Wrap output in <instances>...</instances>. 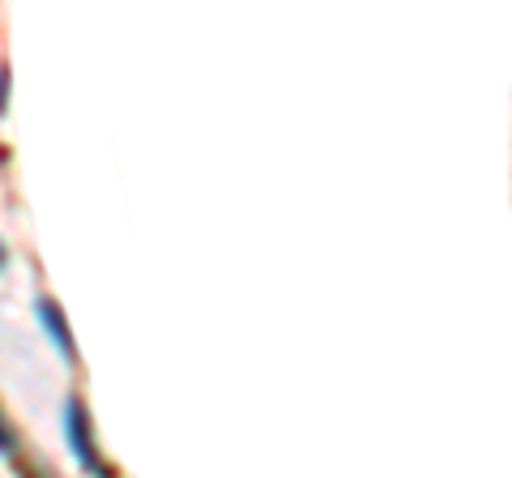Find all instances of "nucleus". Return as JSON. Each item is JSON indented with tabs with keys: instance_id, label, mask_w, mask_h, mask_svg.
Segmentation results:
<instances>
[{
	"instance_id": "f257e3e1",
	"label": "nucleus",
	"mask_w": 512,
	"mask_h": 478,
	"mask_svg": "<svg viewBox=\"0 0 512 478\" xmlns=\"http://www.w3.org/2000/svg\"><path fill=\"white\" fill-rule=\"evenodd\" d=\"M64 436H69V444H73V457L82 461V466H86L94 478H111L107 466L99 461V449H94V432H90V419H86V410H82V402H77V397H69V402H64Z\"/></svg>"
},
{
	"instance_id": "f03ea898",
	"label": "nucleus",
	"mask_w": 512,
	"mask_h": 478,
	"mask_svg": "<svg viewBox=\"0 0 512 478\" xmlns=\"http://www.w3.org/2000/svg\"><path fill=\"white\" fill-rule=\"evenodd\" d=\"M39 321H43V329H47V338H56V350L64 359H77V350H73V333H69V325H64V312H60V304H52V299H39Z\"/></svg>"
},
{
	"instance_id": "7ed1b4c3",
	"label": "nucleus",
	"mask_w": 512,
	"mask_h": 478,
	"mask_svg": "<svg viewBox=\"0 0 512 478\" xmlns=\"http://www.w3.org/2000/svg\"><path fill=\"white\" fill-rule=\"evenodd\" d=\"M13 449H18V440H13V432H9V423L0 419V457H13Z\"/></svg>"
},
{
	"instance_id": "20e7f679",
	"label": "nucleus",
	"mask_w": 512,
	"mask_h": 478,
	"mask_svg": "<svg viewBox=\"0 0 512 478\" xmlns=\"http://www.w3.org/2000/svg\"><path fill=\"white\" fill-rule=\"evenodd\" d=\"M5 94H9V69H0V116H5Z\"/></svg>"
},
{
	"instance_id": "39448f33",
	"label": "nucleus",
	"mask_w": 512,
	"mask_h": 478,
	"mask_svg": "<svg viewBox=\"0 0 512 478\" xmlns=\"http://www.w3.org/2000/svg\"><path fill=\"white\" fill-rule=\"evenodd\" d=\"M0 261H5V257H0Z\"/></svg>"
}]
</instances>
